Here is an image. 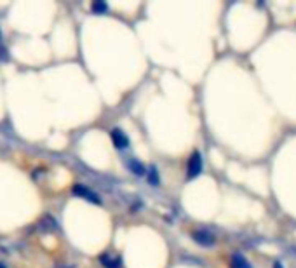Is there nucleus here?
Masks as SVG:
<instances>
[{"mask_svg": "<svg viewBox=\"0 0 296 268\" xmlns=\"http://www.w3.org/2000/svg\"><path fill=\"white\" fill-rule=\"evenodd\" d=\"M73 193H75L77 197H80V199L91 202V204L101 206L100 195H98L96 192H92L91 188H87V186H84V185H75V186H73Z\"/></svg>", "mask_w": 296, "mask_h": 268, "instance_id": "obj_2", "label": "nucleus"}, {"mask_svg": "<svg viewBox=\"0 0 296 268\" xmlns=\"http://www.w3.org/2000/svg\"><path fill=\"white\" fill-rule=\"evenodd\" d=\"M274 268H282V267H280L279 261H275V263H274Z\"/></svg>", "mask_w": 296, "mask_h": 268, "instance_id": "obj_10", "label": "nucleus"}, {"mask_svg": "<svg viewBox=\"0 0 296 268\" xmlns=\"http://www.w3.org/2000/svg\"><path fill=\"white\" fill-rule=\"evenodd\" d=\"M100 261L105 268H120V265H122V260H120L119 256H112L108 252H106V254H101Z\"/></svg>", "mask_w": 296, "mask_h": 268, "instance_id": "obj_5", "label": "nucleus"}, {"mask_svg": "<svg viewBox=\"0 0 296 268\" xmlns=\"http://www.w3.org/2000/svg\"><path fill=\"white\" fill-rule=\"evenodd\" d=\"M91 11L94 12V14H103V12L108 11V5H106V2H103V0H96V2H92Z\"/></svg>", "mask_w": 296, "mask_h": 268, "instance_id": "obj_8", "label": "nucleus"}, {"mask_svg": "<svg viewBox=\"0 0 296 268\" xmlns=\"http://www.w3.org/2000/svg\"><path fill=\"white\" fill-rule=\"evenodd\" d=\"M202 172V155L200 152H193L188 159V164H187V178L188 180H193L197 178Z\"/></svg>", "mask_w": 296, "mask_h": 268, "instance_id": "obj_1", "label": "nucleus"}, {"mask_svg": "<svg viewBox=\"0 0 296 268\" xmlns=\"http://www.w3.org/2000/svg\"><path fill=\"white\" fill-rule=\"evenodd\" d=\"M0 47H2V32H0Z\"/></svg>", "mask_w": 296, "mask_h": 268, "instance_id": "obj_11", "label": "nucleus"}, {"mask_svg": "<svg viewBox=\"0 0 296 268\" xmlns=\"http://www.w3.org/2000/svg\"><path fill=\"white\" fill-rule=\"evenodd\" d=\"M192 237L197 244L204 246V247H211V246H214V242H216L214 235H212L211 232H208V230H197V232H193Z\"/></svg>", "mask_w": 296, "mask_h": 268, "instance_id": "obj_3", "label": "nucleus"}, {"mask_svg": "<svg viewBox=\"0 0 296 268\" xmlns=\"http://www.w3.org/2000/svg\"><path fill=\"white\" fill-rule=\"evenodd\" d=\"M0 268H5V267H4V265H2V263H0Z\"/></svg>", "mask_w": 296, "mask_h": 268, "instance_id": "obj_12", "label": "nucleus"}, {"mask_svg": "<svg viewBox=\"0 0 296 268\" xmlns=\"http://www.w3.org/2000/svg\"><path fill=\"white\" fill-rule=\"evenodd\" d=\"M110 136H112V141L119 150H124L129 146V138L127 134H124V131H120V129H113L110 132Z\"/></svg>", "mask_w": 296, "mask_h": 268, "instance_id": "obj_4", "label": "nucleus"}, {"mask_svg": "<svg viewBox=\"0 0 296 268\" xmlns=\"http://www.w3.org/2000/svg\"><path fill=\"white\" fill-rule=\"evenodd\" d=\"M230 268H253V267H251V263L242 256V254L237 252V254H233L232 256V260H230Z\"/></svg>", "mask_w": 296, "mask_h": 268, "instance_id": "obj_6", "label": "nucleus"}, {"mask_svg": "<svg viewBox=\"0 0 296 268\" xmlns=\"http://www.w3.org/2000/svg\"><path fill=\"white\" fill-rule=\"evenodd\" d=\"M148 183L152 185V186L159 185V172H157L155 165H150V167H148Z\"/></svg>", "mask_w": 296, "mask_h": 268, "instance_id": "obj_9", "label": "nucleus"}, {"mask_svg": "<svg viewBox=\"0 0 296 268\" xmlns=\"http://www.w3.org/2000/svg\"><path fill=\"white\" fill-rule=\"evenodd\" d=\"M129 169H131L136 176H145V174H147V167L141 164L140 160H131V162H129Z\"/></svg>", "mask_w": 296, "mask_h": 268, "instance_id": "obj_7", "label": "nucleus"}]
</instances>
